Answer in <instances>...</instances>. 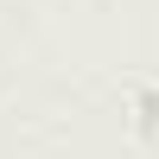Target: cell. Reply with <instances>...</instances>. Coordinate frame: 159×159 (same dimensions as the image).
Returning <instances> with one entry per match:
<instances>
[{"label": "cell", "instance_id": "obj_1", "mask_svg": "<svg viewBox=\"0 0 159 159\" xmlns=\"http://www.w3.org/2000/svg\"><path fill=\"white\" fill-rule=\"evenodd\" d=\"M134 140H159V89L134 96Z\"/></svg>", "mask_w": 159, "mask_h": 159}]
</instances>
